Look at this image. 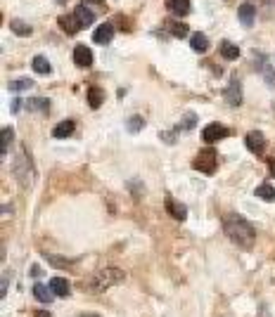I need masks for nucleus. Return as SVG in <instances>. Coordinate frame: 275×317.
<instances>
[{"label": "nucleus", "mask_w": 275, "mask_h": 317, "mask_svg": "<svg viewBox=\"0 0 275 317\" xmlns=\"http://www.w3.org/2000/svg\"><path fill=\"white\" fill-rule=\"evenodd\" d=\"M230 135V130L226 128V126H221V123H211V126H207V128L202 130V140L209 142V145H214V142L223 140V137H228Z\"/></svg>", "instance_id": "423d86ee"}, {"label": "nucleus", "mask_w": 275, "mask_h": 317, "mask_svg": "<svg viewBox=\"0 0 275 317\" xmlns=\"http://www.w3.org/2000/svg\"><path fill=\"white\" fill-rule=\"evenodd\" d=\"M33 315H36V317H52V315H50V312H45V310H36V312H33Z\"/></svg>", "instance_id": "e433bc0d"}, {"label": "nucleus", "mask_w": 275, "mask_h": 317, "mask_svg": "<svg viewBox=\"0 0 275 317\" xmlns=\"http://www.w3.org/2000/svg\"><path fill=\"white\" fill-rule=\"evenodd\" d=\"M221 55L226 57V60H237V57H240V48H237V45H232L230 41H223V43H221Z\"/></svg>", "instance_id": "b1692460"}, {"label": "nucleus", "mask_w": 275, "mask_h": 317, "mask_svg": "<svg viewBox=\"0 0 275 317\" xmlns=\"http://www.w3.org/2000/svg\"><path fill=\"white\" fill-rule=\"evenodd\" d=\"M268 168H270V175L275 177V158H270V161H268Z\"/></svg>", "instance_id": "c9c22d12"}, {"label": "nucleus", "mask_w": 275, "mask_h": 317, "mask_svg": "<svg viewBox=\"0 0 275 317\" xmlns=\"http://www.w3.org/2000/svg\"><path fill=\"white\" fill-rule=\"evenodd\" d=\"M24 107H26L29 111H48V109H50V100H45V97H33V100H29Z\"/></svg>", "instance_id": "6ab92c4d"}, {"label": "nucleus", "mask_w": 275, "mask_h": 317, "mask_svg": "<svg viewBox=\"0 0 275 317\" xmlns=\"http://www.w3.org/2000/svg\"><path fill=\"white\" fill-rule=\"evenodd\" d=\"M112 38H114V24H109V22H104L102 26H98L95 33H93V41L100 45H107Z\"/></svg>", "instance_id": "9d476101"}, {"label": "nucleus", "mask_w": 275, "mask_h": 317, "mask_svg": "<svg viewBox=\"0 0 275 317\" xmlns=\"http://www.w3.org/2000/svg\"><path fill=\"white\" fill-rule=\"evenodd\" d=\"M22 107H24V100H19V97H14L12 100V114H17L19 109H22Z\"/></svg>", "instance_id": "473e14b6"}, {"label": "nucleus", "mask_w": 275, "mask_h": 317, "mask_svg": "<svg viewBox=\"0 0 275 317\" xmlns=\"http://www.w3.org/2000/svg\"><path fill=\"white\" fill-rule=\"evenodd\" d=\"M74 17H76V22L81 24V29H83V26H90L93 22H95V12H93V10H88L83 3L74 7Z\"/></svg>", "instance_id": "9b49d317"}, {"label": "nucleus", "mask_w": 275, "mask_h": 317, "mask_svg": "<svg viewBox=\"0 0 275 317\" xmlns=\"http://www.w3.org/2000/svg\"><path fill=\"white\" fill-rule=\"evenodd\" d=\"M123 280H126V272H123V270L107 268V270H100V272L90 280V289H95V291H104V289L114 287V284H121Z\"/></svg>", "instance_id": "f03ea898"}, {"label": "nucleus", "mask_w": 275, "mask_h": 317, "mask_svg": "<svg viewBox=\"0 0 275 317\" xmlns=\"http://www.w3.org/2000/svg\"><path fill=\"white\" fill-rule=\"evenodd\" d=\"M166 7H169L176 17H185V14H190V0H169Z\"/></svg>", "instance_id": "4468645a"}, {"label": "nucleus", "mask_w": 275, "mask_h": 317, "mask_svg": "<svg viewBox=\"0 0 275 317\" xmlns=\"http://www.w3.org/2000/svg\"><path fill=\"white\" fill-rule=\"evenodd\" d=\"M190 45H192L195 52H207L209 50V38L204 36V33H192V36H190Z\"/></svg>", "instance_id": "dca6fc26"}, {"label": "nucleus", "mask_w": 275, "mask_h": 317, "mask_svg": "<svg viewBox=\"0 0 275 317\" xmlns=\"http://www.w3.org/2000/svg\"><path fill=\"white\" fill-rule=\"evenodd\" d=\"M31 86H33V81L31 78H19V81H12V83H10V90L22 92V90H31Z\"/></svg>", "instance_id": "cd10ccee"}, {"label": "nucleus", "mask_w": 275, "mask_h": 317, "mask_svg": "<svg viewBox=\"0 0 275 317\" xmlns=\"http://www.w3.org/2000/svg\"><path fill=\"white\" fill-rule=\"evenodd\" d=\"M223 230H226L228 239L232 244H237L240 249H251L254 246V239H256V230L247 218L237 213H228L223 218Z\"/></svg>", "instance_id": "f257e3e1"}, {"label": "nucleus", "mask_w": 275, "mask_h": 317, "mask_svg": "<svg viewBox=\"0 0 275 317\" xmlns=\"http://www.w3.org/2000/svg\"><path fill=\"white\" fill-rule=\"evenodd\" d=\"M145 126V121H142V116H131L129 121H126V128L131 130V133H138V130Z\"/></svg>", "instance_id": "c85d7f7f"}, {"label": "nucleus", "mask_w": 275, "mask_h": 317, "mask_svg": "<svg viewBox=\"0 0 275 317\" xmlns=\"http://www.w3.org/2000/svg\"><path fill=\"white\" fill-rule=\"evenodd\" d=\"M223 97H226V102L230 104V107H240V104H242V83H240L237 76L230 78V86L226 88Z\"/></svg>", "instance_id": "39448f33"}, {"label": "nucleus", "mask_w": 275, "mask_h": 317, "mask_svg": "<svg viewBox=\"0 0 275 317\" xmlns=\"http://www.w3.org/2000/svg\"><path fill=\"white\" fill-rule=\"evenodd\" d=\"M254 60H256V69L263 73V78H266V83H268L270 88H275V71H273V67H270V64H268L266 55H254Z\"/></svg>", "instance_id": "1a4fd4ad"}, {"label": "nucleus", "mask_w": 275, "mask_h": 317, "mask_svg": "<svg viewBox=\"0 0 275 317\" xmlns=\"http://www.w3.org/2000/svg\"><path fill=\"white\" fill-rule=\"evenodd\" d=\"M74 64L81 69H86L93 64V52L88 45H76V48H74Z\"/></svg>", "instance_id": "6e6552de"}, {"label": "nucleus", "mask_w": 275, "mask_h": 317, "mask_svg": "<svg viewBox=\"0 0 275 317\" xmlns=\"http://www.w3.org/2000/svg\"><path fill=\"white\" fill-rule=\"evenodd\" d=\"M166 211H169V213H171L176 220H185V218H188V208H185L183 204H178L176 199H169V202H166Z\"/></svg>", "instance_id": "2eb2a0df"}, {"label": "nucleus", "mask_w": 275, "mask_h": 317, "mask_svg": "<svg viewBox=\"0 0 275 317\" xmlns=\"http://www.w3.org/2000/svg\"><path fill=\"white\" fill-rule=\"evenodd\" d=\"M245 142H247V149H249L251 154H263V149H266V137H263L259 130H251V133H247Z\"/></svg>", "instance_id": "0eeeda50"}, {"label": "nucleus", "mask_w": 275, "mask_h": 317, "mask_svg": "<svg viewBox=\"0 0 275 317\" xmlns=\"http://www.w3.org/2000/svg\"><path fill=\"white\" fill-rule=\"evenodd\" d=\"M33 296H36V299L41 301V303H50L55 293L50 291V287H43V284H36V287H33Z\"/></svg>", "instance_id": "393cba45"}, {"label": "nucleus", "mask_w": 275, "mask_h": 317, "mask_svg": "<svg viewBox=\"0 0 275 317\" xmlns=\"http://www.w3.org/2000/svg\"><path fill=\"white\" fill-rule=\"evenodd\" d=\"M29 274H33V277H41L43 274V270L38 268V265H31V270H29Z\"/></svg>", "instance_id": "f704fd0d"}, {"label": "nucleus", "mask_w": 275, "mask_h": 317, "mask_svg": "<svg viewBox=\"0 0 275 317\" xmlns=\"http://www.w3.org/2000/svg\"><path fill=\"white\" fill-rule=\"evenodd\" d=\"M74 133V121H62L55 126V130H52V135H55L57 140H62V137H69V135Z\"/></svg>", "instance_id": "aec40b11"}, {"label": "nucleus", "mask_w": 275, "mask_h": 317, "mask_svg": "<svg viewBox=\"0 0 275 317\" xmlns=\"http://www.w3.org/2000/svg\"><path fill=\"white\" fill-rule=\"evenodd\" d=\"M7 284H10V272H3V287H0V296H7Z\"/></svg>", "instance_id": "2f4dec72"}, {"label": "nucleus", "mask_w": 275, "mask_h": 317, "mask_svg": "<svg viewBox=\"0 0 275 317\" xmlns=\"http://www.w3.org/2000/svg\"><path fill=\"white\" fill-rule=\"evenodd\" d=\"M60 24H62V29L67 31L69 36H74V33H76V31L81 29V24H79V22H76V17H74V14H71V17H67V14H62V17H60Z\"/></svg>", "instance_id": "f3484780"}, {"label": "nucleus", "mask_w": 275, "mask_h": 317, "mask_svg": "<svg viewBox=\"0 0 275 317\" xmlns=\"http://www.w3.org/2000/svg\"><path fill=\"white\" fill-rule=\"evenodd\" d=\"M104 102V92L100 88H88V104L93 109H100V104Z\"/></svg>", "instance_id": "412c9836"}, {"label": "nucleus", "mask_w": 275, "mask_h": 317, "mask_svg": "<svg viewBox=\"0 0 275 317\" xmlns=\"http://www.w3.org/2000/svg\"><path fill=\"white\" fill-rule=\"evenodd\" d=\"M10 29H12L17 36H22V38L31 36V26L26 24L24 19H12V22H10Z\"/></svg>", "instance_id": "4be33fe9"}, {"label": "nucleus", "mask_w": 275, "mask_h": 317, "mask_svg": "<svg viewBox=\"0 0 275 317\" xmlns=\"http://www.w3.org/2000/svg\"><path fill=\"white\" fill-rule=\"evenodd\" d=\"M192 166H195V171H202L207 175H211L216 171V149H211V147L202 149V152L197 154L195 161H192Z\"/></svg>", "instance_id": "20e7f679"}, {"label": "nucleus", "mask_w": 275, "mask_h": 317, "mask_svg": "<svg viewBox=\"0 0 275 317\" xmlns=\"http://www.w3.org/2000/svg\"><path fill=\"white\" fill-rule=\"evenodd\" d=\"M14 140L12 128H3V158H7V152H10V145Z\"/></svg>", "instance_id": "bb28decb"}, {"label": "nucleus", "mask_w": 275, "mask_h": 317, "mask_svg": "<svg viewBox=\"0 0 275 317\" xmlns=\"http://www.w3.org/2000/svg\"><path fill=\"white\" fill-rule=\"evenodd\" d=\"M12 175L17 177V183L22 187H29L31 180H33V168H31V158L26 156L24 149H19L17 158L12 161Z\"/></svg>", "instance_id": "7ed1b4c3"}, {"label": "nucleus", "mask_w": 275, "mask_h": 317, "mask_svg": "<svg viewBox=\"0 0 275 317\" xmlns=\"http://www.w3.org/2000/svg\"><path fill=\"white\" fill-rule=\"evenodd\" d=\"M197 126V114L195 111H188V114L183 116V121H180V126H178V128L180 130H192Z\"/></svg>", "instance_id": "a878e982"}, {"label": "nucleus", "mask_w": 275, "mask_h": 317, "mask_svg": "<svg viewBox=\"0 0 275 317\" xmlns=\"http://www.w3.org/2000/svg\"><path fill=\"white\" fill-rule=\"evenodd\" d=\"M31 67H33V71H36V73H43V76H45V73H50V71H52V67H50V62L45 60L43 55H36V57H33V62H31Z\"/></svg>", "instance_id": "a211bd4d"}, {"label": "nucleus", "mask_w": 275, "mask_h": 317, "mask_svg": "<svg viewBox=\"0 0 275 317\" xmlns=\"http://www.w3.org/2000/svg\"><path fill=\"white\" fill-rule=\"evenodd\" d=\"M169 29H171V33H173L176 38L188 36V26H185V24H169Z\"/></svg>", "instance_id": "7c9ffc66"}, {"label": "nucleus", "mask_w": 275, "mask_h": 317, "mask_svg": "<svg viewBox=\"0 0 275 317\" xmlns=\"http://www.w3.org/2000/svg\"><path fill=\"white\" fill-rule=\"evenodd\" d=\"M240 22L245 26H254V19H256V7L251 5V3H245V5L240 7V12H237Z\"/></svg>", "instance_id": "f8f14e48"}, {"label": "nucleus", "mask_w": 275, "mask_h": 317, "mask_svg": "<svg viewBox=\"0 0 275 317\" xmlns=\"http://www.w3.org/2000/svg\"><path fill=\"white\" fill-rule=\"evenodd\" d=\"M159 137H161V140H166L169 145H173V142H176V133H161Z\"/></svg>", "instance_id": "72a5a7b5"}, {"label": "nucleus", "mask_w": 275, "mask_h": 317, "mask_svg": "<svg viewBox=\"0 0 275 317\" xmlns=\"http://www.w3.org/2000/svg\"><path fill=\"white\" fill-rule=\"evenodd\" d=\"M86 3H88V5H93V3H95V5H100L102 0H83V5H86Z\"/></svg>", "instance_id": "4c0bfd02"}, {"label": "nucleus", "mask_w": 275, "mask_h": 317, "mask_svg": "<svg viewBox=\"0 0 275 317\" xmlns=\"http://www.w3.org/2000/svg\"><path fill=\"white\" fill-rule=\"evenodd\" d=\"M50 261V265H55V268H69L71 265V261H64L62 256H45Z\"/></svg>", "instance_id": "c756f323"}, {"label": "nucleus", "mask_w": 275, "mask_h": 317, "mask_svg": "<svg viewBox=\"0 0 275 317\" xmlns=\"http://www.w3.org/2000/svg\"><path fill=\"white\" fill-rule=\"evenodd\" d=\"M256 196L259 199H263V202H275V187L268 183H263L256 187Z\"/></svg>", "instance_id": "5701e85b"}, {"label": "nucleus", "mask_w": 275, "mask_h": 317, "mask_svg": "<svg viewBox=\"0 0 275 317\" xmlns=\"http://www.w3.org/2000/svg\"><path fill=\"white\" fill-rule=\"evenodd\" d=\"M50 291L60 296V299H64V296H69V282L64 277H52L50 280Z\"/></svg>", "instance_id": "ddd939ff"}]
</instances>
